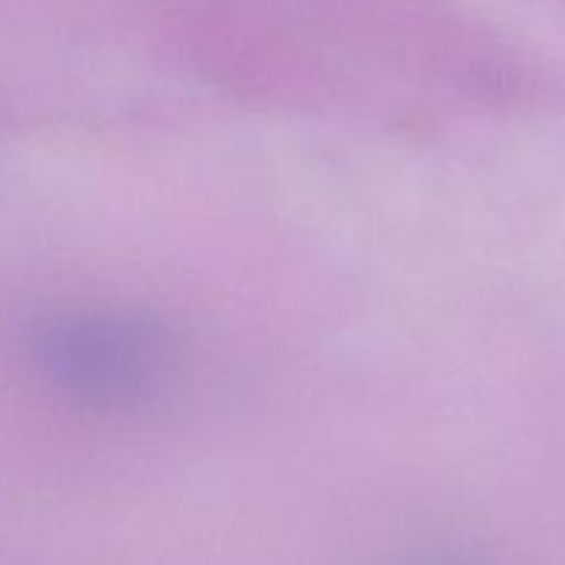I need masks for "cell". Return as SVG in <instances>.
Wrapping results in <instances>:
<instances>
[{
	"label": "cell",
	"instance_id": "cell-1",
	"mask_svg": "<svg viewBox=\"0 0 565 565\" xmlns=\"http://www.w3.org/2000/svg\"><path fill=\"white\" fill-rule=\"evenodd\" d=\"M31 359L66 401L105 417L154 412L180 381V348L169 326L127 303L47 312L31 329Z\"/></svg>",
	"mask_w": 565,
	"mask_h": 565
}]
</instances>
